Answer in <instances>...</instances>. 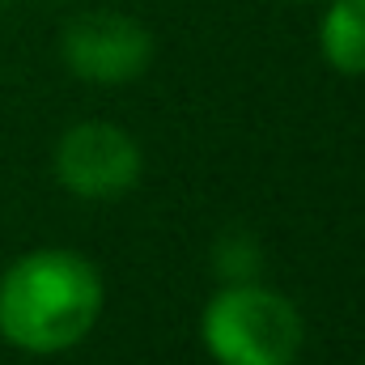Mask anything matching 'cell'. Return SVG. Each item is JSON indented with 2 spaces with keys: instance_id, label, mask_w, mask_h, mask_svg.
Wrapping results in <instances>:
<instances>
[{
  "instance_id": "1",
  "label": "cell",
  "mask_w": 365,
  "mask_h": 365,
  "mask_svg": "<svg viewBox=\"0 0 365 365\" xmlns=\"http://www.w3.org/2000/svg\"><path fill=\"white\" fill-rule=\"evenodd\" d=\"M106 284L73 247H34L0 272V340L26 357L77 349L102 319Z\"/></svg>"
},
{
  "instance_id": "2",
  "label": "cell",
  "mask_w": 365,
  "mask_h": 365,
  "mask_svg": "<svg viewBox=\"0 0 365 365\" xmlns=\"http://www.w3.org/2000/svg\"><path fill=\"white\" fill-rule=\"evenodd\" d=\"M200 344L217 365H297L306 319L264 280L217 284L200 310Z\"/></svg>"
},
{
  "instance_id": "3",
  "label": "cell",
  "mask_w": 365,
  "mask_h": 365,
  "mask_svg": "<svg viewBox=\"0 0 365 365\" xmlns=\"http://www.w3.org/2000/svg\"><path fill=\"white\" fill-rule=\"evenodd\" d=\"M51 175L73 200L106 204V200H123L140 182L145 153L128 128L106 119H81L56 140Z\"/></svg>"
},
{
  "instance_id": "4",
  "label": "cell",
  "mask_w": 365,
  "mask_h": 365,
  "mask_svg": "<svg viewBox=\"0 0 365 365\" xmlns=\"http://www.w3.org/2000/svg\"><path fill=\"white\" fill-rule=\"evenodd\" d=\"M60 60L64 68L98 90L132 86L153 64V34L132 13L115 9H90L77 13L60 34Z\"/></svg>"
},
{
  "instance_id": "5",
  "label": "cell",
  "mask_w": 365,
  "mask_h": 365,
  "mask_svg": "<svg viewBox=\"0 0 365 365\" xmlns=\"http://www.w3.org/2000/svg\"><path fill=\"white\" fill-rule=\"evenodd\" d=\"M314 43L331 73L365 77V0H323Z\"/></svg>"
},
{
  "instance_id": "6",
  "label": "cell",
  "mask_w": 365,
  "mask_h": 365,
  "mask_svg": "<svg viewBox=\"0 0 365 365\" xmlns=\"http://www.w3.org/2000/svg\"><path fill=\"white\" fill-rule=\"evenodd\" d=\"M212 272L221 284L238 280H264V247L247 230H230L212 242Z\"/></svg>"
},
{
  "instance_id": "7",
  "label": "cell",
  "mask_w": 365,
  "mask_h": 365,
  "mask_svg": "<svg viewBox=\"0 0 365 365\" xmlns=\"http://www.w3.org/2000/svg\"><path fill=\"white\" fill-rule=\"evenodd\" d=\"M4 9H9V0H0V13H4Z\"/></svg>"
},
{
  "instance_id": "8",
  "label": "cell",
  "mask_w": 365,
  "mask_h": 365,
  "mask_svg": "<svg viewBox=\"0 0 365 365\" xmlns=\"http://www.w3.org/2000/svg\"><path fill=\"white\" fill-rule=\"evenodd\" d=\"M293 4H314V0H293Z\"/></svg>"
},
{
  "instance_id": "9",
  "label": "cell",
  "mask_w": 365,
  "mask_h": 365,
  "mask_svg": "<svg viewBox=\"0 0 365 365\" xmlns=\"http://www.w3.org/2000/svg\"><path fill=\"white\" fill-rule=\"evenodd\" d=\"M51 4H60V0H51Z\"/></svg>"
}]
</instances>
